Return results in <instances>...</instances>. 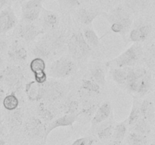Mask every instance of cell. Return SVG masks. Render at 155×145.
<instances>
[{"instance_id": "1", "label": "cell", "mask_w": 155, "mask_h": 145, "mask_svg": "<svg viewBox=\"0 0 155 145\" xmlns=\"http://www.w3.org/2000/svg\"><path fill=\"white\" fill-rule=\"evenodd\" d=\"M68 48L72 57L76 60H81L87 57L92 51V48L87 43L82 33H77L71 37Z\"/></svg>"}, {"instance_id": "2", "label": "cell", "mask_w": 155, "mask_h": 145, "mask_svg": "<svg viewBox=\"0 0 155 145\" xmlns=\"http://www.w3.org/2000/svg\"><path fill=\"white\" fill-rule=\"evenodd\" d=\"M24 79V72L20 66H9L0 73V80L11 88H18Z\"/></svg>"}, {"instance_id": "3", "label": "cell", "mask_w": 155, "mask_h": 145, "mask_svg": "<svg viewBox=\"0 0 155 145\" xmlns=\"http://www.w3.org/2000/svg\"><path fill=\"white\" fill-rule=\"evenodd\" d=\"M75 69V64L71 59L62 58L55 60L50 67V75L54 78H64L68 76Z\"/></svg>"}, {"instance_id": "4", "label": "cell", "mask_w": 155, "mask_h": 145, "mask_svg": "<svg viewBox=\"0 0 155 145\" xmlns=\"http://www.w3.org/2000/svg\"><path fill=\"white\" fill-rule=\"evenodd\" d=\"M142 54L141 48L132 46L111 62L117 67H131L134 66Z\"/></svg>"}, {"instance_id": "5", "label": "cell", "mask_w": 155, "mask_h": 145, "mask_svg": "<svg viewBox=\"0 0 155 145\" xmlns=\"http://www.w3.org/2000/svg\"><path fill=\"white\" fill-rule=\"evenodd\" d=\"M42 8L41 0H30L27 2L22 8L23 17L28 22L37 19Z\"/></svg>"}, {"instance_id": "6", "label": "cell", "mask_w": 155, "mask_h": 145, "mask_svg": "<svg viewBox=\"0 0 155 145\" xmlns=\"http://www.w3.org/2000/svg\"><path fill=\"white\" fill-rule=\"evenodd\" d=\"M25 129L28 135L33 138H41L45 134V128L42 121L34 117L27 121Z\"/></svg>"}, {"instance_id": "7", "label": "cell", "mask_w": 155, "mask_h": 145, "mask_svg": "<svg viewBox=\"0 0 155 145\" xmlns=\"http://www.w3.org/2000/svg\"><path fill=\"white\" fill-rule=\"evenodd\" d=\"M78 117L79 114H76V113L75 114H66L58 118L55 120L52 121L45 128V138H46L48 134L51 133V131L55 128H59V127H67L72 125Z\"/></svg>"}, {"instance_id": "8", "label": "cell", "mask_w": 155, "mask_h": 145, "mask_svg": "<svg viewBox=\"0 0 155 145\" xmlns=\"http://www.w3.org/2000/svg\"><path fill=\"white\" fill-rule=\"evenodd\" d=\"M16 17L13 11L6 8L0 12V33H5L15 27Z\"/></svg>"}, {"instance_id": "9", "label": "cell", "mask_w": 155, "mask_h": 145, "mask_svg": "<svg viewBox=\"0 0 155 145\" xmlns=\"http://www.w3.org/2000/svg\"><path fill=\"white\" fill-rule=\"evenodd\" d=\"M25 91L27 98L31 101H39L44 95V89L42 85L36 81H32L26 85Z\"/></svg>"}, {"instance_id": "10", "label": "cell", "mask_w": 155, "mask_h": 145, "mask_svg": "<svg viewBox=\"0 0 155 145\" xmlns=\"http://www.w3.org/2000/svg\"><path fill=\"white\" fill-rule=\"evenodd\" d=\"M8 54L9 58L15 62L24 61L27 57L26 49L18 43H14L11 45L8 51Z\"/></svg>"}, {"instance_id": "11", "label": "cell", "mask_w": 155, "mask_h": 145, "mask_svg": "<svg viewBox=\"0 0 155 145\" xmlns=\"http://www.w3.org/2000/svg\"><path fill=\"white\" fill-rule=\"evenodd\" d=\"M110 112H111V107H110V103L104 102L95 111L92 120V124L97 125L105 121L110 116Z\"/></svg>"}, {"instance_id": "12", "label": "cell", "mask_w": 155, "mask_h": 145, "mask_svg": "<svg viewBox=\"0 0 155 145\" xmlns=\"http://www.w3.org/2000/svg\"><path fill=\"white\" fill-rule=\"evenodd\" d=\"M42 32L36 26L30 24L21 26L19 30L20 36L27 42L33 41L36 36H38Z\"/></svg>"}, {"instance_id": "13", "label": "cell", "mask_w": 155, "mask_h": 145, "mask_svg": "<svg viewBox=\"0 0 155 145\" xmlns=\"http://www.w3.org/2000/svg\"><path fill=\"white\" fill-rule=\"evenodd\" d=\"M151 32L149 26H141L134 29L130 33V39L133 42H142L148 37Z\"/></svg>"}, {"instance_id": "14", "label": "cell", "mask_w": 155, "mask_h": 145, "mask_svg": "<svg viewBox=\"0 0 155 145\" xmlns=\"http://www.w3.org/2000/svg\"><path fill=\"white\" fill-rule=\"evenodd\" d=\"M130 67H116L111 70L114 80L118 84H126Z\"/></svg>"}, {"instance_id": "15", "label": "cell", "mask_w": 155, "mask_h": 145, "mask_svg": "<svg viewBox=\"0 0 155 145\" xmlns=\"http://www.w3.org/2000/svg\"><path fill=\"white\" fill-rule=\"evenodd\" d=\"M2 105L5 107V109L8 110V111H12V110H15L17 108H18L19 100H18V97L16 96L15 92H12V93L5 96L2 101Z\"/></svg>"}, {"instance_id": "16", "label": "cell", "mask_w": 155, "mask_h": 145, "mask_svg": "<svg viewBox=\"0 0 155 145\" xmlns=\"http://www.w3.org/2000/svg\"><path fill=\"white\" fill-rule=\"evenodd\" d=\"M130 25H131V20L130 17H127L121 21L112 24L111 30L115 33H124L130 29Z\"/></svg>"}, {"instance_id": "17", "label": "cell", "mask_w": 155, "mask_h": 145, "mask_svg": "<svg viewBox=\"0 0 155 145\" xmlns=\"http://www.w3.org/2000/svg\"><path fill=\"white\" fill-rule=\"evenodd\" d=\"M83 36L87 43L90 45L91 48H96L99 44L98 37L97 36L96 33L90 29H86L84 30Z\"/></svg>"}, {"instance_id": "18", "label": "cell", "mask_w": 155, "mask_h": 145, "mask_svg": "<svg viewBox=\"0 0 155 145\" xmlns=\"http://www.w3.org/2000/svg\"><path fill=\"white\" fill-rule=\"evenodd\" d=\"M33 54L36 57L46 58L50 55V48L46 44L39 43L36 45L33 49Z\"/></svg>"}, {"instance_id": "19", "label": "cell", "mask_w": 155, "mask_h": 145, "mask_svg": "<svg viewBox=\"0 0 155 145\" xmlns=\"http://www.w3.org/2000/svg\"><path fill=\"white\" fill-rule=\"evenodd\" d=\"M82 89L90 94H98L100 92V85L92 79L83 80Z\"/></svg>"}, {"instance_id": "20", "label": "cell", "mask_w": 155, "mask_h": 145, "mask_svg": "<svg viewBox=\"0 0 155 145\" xmlns=\"http://www.w3.org/2000/svg\"><path fill=\"white\" fill-rule=\"evenodd\" d=\"M113 126L110 123L104 124L102 126H100L97 131L98 138L101 140H106V139L109 138L113 134Z\"/></svg>"}, {"instance_id": "21", "label": "cell", "mask_w": 155, "mask_h": 145, "mask_svg": "<svg viewBox=\"0 0 155 145\" xmlns=\"http://www.w3.org/2000/svg\"><path fill=\"white\" fill-rule=\"evenodd\" d=\"M92 75V80L97 83L98 85H104L105 83V76H104V70L101 67H95L94 68L91 72Z\"/></svg>"}, {"instance_id": "22", "label": "cell", "mask_w": 155, "mask_h": 145, "mask_svg": "<svg viewBox=\"0 0 155 145\" xmlns=\"http://www.w3.org/2000/svg\"><path fill=\"white\" fill-rule=\"evenodd\" d=\"M126 132H127V125H126L125 122H120L114 127L112 135H113L114 140L122 141L123 139L125 137Z\"/></svg>"}, {"instance_id": "23", "label": "cell", "mask_w": 155, "mask_h": 145, "mask_svg": "<svg viewBox=\"0 0 155 145\" xmlns=\"http://www.w3.org/2000/svg\"><path fill=\"white\" fill-rule=\"evenodd\" d=\"M30 68L33 74L36 72L45 71V63L43 59L40 57H35L31 60L30 63Z\"/></svg>"}, {"instance_id": "24", "label": "cell", "mask_w": 155, "mask_h": 145, "mask_svg": "<svg viewBox=\"0 0 155 145\" xmlns=\"http://www.w3.org/2000/svg\"><path fill=\"white\" fill-rule=\"evenodd\" d=\"M127 141L130 145H144L146 143V138L143 134L137 132H133L130 134Z\"/></svg>"}, {"instance_id": "25", "label": "cell", "mask_w": 155, "mask_h": 145, "mask_svg": "<svg viewBox=\"0 0 155 145\" xmlns=\"http://www.w3.org/2000/svg\"><path fill=\"white\" fill-rule=\"evenodd\" d=\"M125 3L130 10L137 11L146 6L148 0H125Z\"/></svg>"}, {"instance_id": "26", "label": "cell", "mask_w": 155, "mask_h": 145, "mask_svg": "<svg viewBox=\"0 0 155 145\" xmlns=\"http://www.w3.org/2000/svg\"><path fill=\"white\" fill-rule=\"evenodd\" d=\"M96 16V14L86 9H82L79 13V18L83 24L88 25L91 24L94 18Z\"/></svg>"}, {"instance_id": "27", "label": "cell", "mask_w": 155, "mask_h": 145, "mask_svg": "<svg viewBox=\"0 0 155 145\" xmlns=\"http://www.w3.org/2000/svg\"><path fill=\"white\" fill-rule=\"evenodd\" d=\"M140 111L141 115L144 116L145 119H151L154 116L153 113V107L151 106V103L148 101H145L141 104L140 106Z\"/></svg>"}, {"instance_id": "28", "label": "cell", "mask_w": 155, "mask_h": 145, "mask_svg": "<svg viewBox=\"0 0 155 145\" xmlns=\"http://www.w3.org/2000/svg\"><path fill=\"white\" fill-rule=\"evenodd\" d=\"M141 116L140 111V106L139 104H135L132 108L131 113H130V116H129V124L130 125H133L137 122Z\"/></svg>"}, {"instance_id": "29", "label": "cell", "mask_w": 155, "mask_h": 145, "mask_svg": "<svg viewBox=\"0 0 155 145\" xmlns=\"http://www.w3.org/2000/svg\"><path fill=\"white\" fill-rule=\"evenodd\" d=\"M38 115L39 116V117H41V119L46 122L52 120L53 117H54L52 113L42 104H40L38 108Z\"/></svg>"}, {"instance_id": "30", "label": "cell", "mask_w": 155, "mask_h": 145, "mask_svg": "<svg viewBox=\"0 0 155 145\" xmlns=\"http://www.w3.org/2000/svg\"><path fill=\"white\" fill-rule=\"evenodd\" d=\"M134 125V129L136 132L139 133V134H144L149 131V126H148V122L145 119H139Z\"/></svg>"}, {"instance_id": "31", "label": "cell", "mask_w": 155, "mask_h": 145, "mask_svg": "<svg viewBox=\"0 0 155 145\" xmlns=\"http://www.w3.org/2000/svg\"><path fill=\"white\" fill-rule=\"evenodd\" d=\"M10 120L14 124H20L22 121L23 112L20 108H17L16 110L10 111Z\"/></svg>"}, {"instance_id": "32", "label": "cell", "mask_w": 155, "mask_h": 145, "mask_svg": "<svg viewBox=\"0 0 155 145\" xmlns=\"http://www.w3.org/2000/svg\"><path fill=\"white\" fill-rule=\"evenodd\" d=\"M44 23H45V25L48 26V27H53L54 25H55L58 22V18L53 13H46L44 15Z\"/></svg>"}, {"instance_id": "33", "label": "cell", "mask_w": 155, "mask_h": 145, "mask_svg": "<svg viewBox=\"0 0 155 145\" xmlns=\"http://www.w3.org/2000/svg\"><path fill=\"white\" fill-rule=\"evenodd\" d=\"M95 144V140L89 137H81L72 143V145H93Z\"/></svg>"}, {"instance_id": "34", "label": "cell", "mask_w": 155, "mask_h": 145, "mask_svg": "<svg viewBox=\"0 0 155 145\" xmlns=\"http://www.w3.org/2000/svg\"><path fill=\"white\" fill-rule=\"evenodd\" d=\"M35 81L39 84H43L47 81V74L45 73V71H41L34 73Z\"/></svg>"}, {"instance_id": "35", "label": "cell", "mask_w": 155, "mask_h": 145, "mask_svg": "<svg viewBox=\"0 0 155 145\" xmlns=\"http://www.w3.org/2000/svg\"><path fill=\"white\" fill-rule=\"evenodd\" d=\"M78 108V103L76 101H71L68 104V110H67V114H75L76 110Z\"/></svg>"}, {"instance_id": "36", "label": "cell", "mask_w": 155, "mask_h": 145, "mask_svg": "<svg viewBox=\"0 0 155 145\" xmlns=\"http://www.w3.org/2000/svg\"><path fill=\"white\" fill-rule=\"evenodd\" d=\"M6 48H7V42L2 39H0V53L4 51Z\"/></svg>"}, {"instance_id": "37", "label": "cell", "mask_w": 155, "mask_h": 145, "mask_svg": "<svg viewBox=\"0 0 155 145\" xmlns=\"http://www.w3.org/2000/svg\"><path fill=\"white\" fill-rule=\"evenodd\" d=\"M67 2L68 5L71 6H76L77 5L79 4L78 2V0H65Z\"/></svg>"}, {"instance_id": "38", "label": "cell", "mask_w": 155, "mask_h": 145, "mask_svg": "<svg viewBox=\"0 0 155 145\" xmlns=\"http://www.w3.org/2000/svg\"><path fill=\"white\" fill-rule=\"evenodd\" d=\"M4 98H5V92L2 89L0 88V107H1V105L2 104V101H3V99H4Z\"/></svg>"}, {"instance_id": "39", "label": "cell", "mask_w": 155, "mask_h": 145, "mask_svg": "<svg viewBox=\"0 0 155 145\" xmlns=\"http://www.w3.org/2000/svg\"><path fill=\"white\" fill-rule=\"evenodd\" d=\"M107 145H124V144H123V143L121 140H112V141H110V143H108V144Z\"/></svg>"}, {"instance_id": "40", "label": "cell", "mask_w": 155, "mask_h": 145, "mask_svg": "<svg viewBox=\"0 0 155 145\" xmlns=\"http://www.w3.org/2000/svg\"><path fill=\"white\" fill-rule=\"evenodd\" d=\"M4 132V125H3L2 121L0 119V136L3 134Z\"/></svg>"}, {"instance_id": "41", "label": "cell", "mask_w": 155, "mask_h": 145, "mask_svg": "<svg viewBox=\"0 0 155 145\" xmlns=\"http://www.w3.org/2000/svg\"><path fill=\"white\" fill-rule=\"evenodd\" d=\"M7 1L8 0H0V9L7 3Z\"/></svg>"}, {"instance_id": "42", "label": "cell", "mask_w": 155, "mask_h": 145, "mask_svg": "<svg viewBox=\"0 0 155 145\" xmlns=\"http://www.w3.org/2000/svg\"><path fill=\"white\" fill-rule=\"evenodd\" d=\"M3 66H4V60H3L2 57L0 55V69H2Z\"/></svg>"}, {"instance_id": "43", "label": "cell", "mask_w": 155, "mask_h": 145, "mask_svg": "<svg viewBox=\"0 0 155 145\" xmlns=\"http://www.w3.org/2000/svg\"><path fill=\"white\" fill-rule=\"evenodd\" d=\"M0 145H5V141L2 138H0Z\"/></svg>"}, {"instance_id": "44", "label": "cell", "mask_w": 155, "mask_h": 145, "mask_svg": "<svg viewBox=\"0 0 155 145\" xmlns=\"http://www.w3.org/2000/svg\"><path fill=\"white\" fill-rule=\"evenodd\" d=\"M102 1H104V2H112V1H113V0H102Z\"/></svg>"}, {"instance_id": "45", "label": "cell", "mask_w": 155, "mask_h": 145, "mask_svg": "<svg viewBox=\"0 0 155 145\" xmlns=\"http://www.w3.org/2000/svg\"><path fill=\"white\" fill-rule=\"evenodd\" d=\"M39 145H43V144H39Z\"/></svg>"}, {"instance_id": "46", "label": "cell", "mask_w": 155, "mask_h": 145, "mask_svg": "<svg viewBox=\"0 0 155 145\" xmlns=\"http://www.w3.org/2000/svg\"><path fill=\"white\" fill-rule=\"evenodd\" d=\"M151 145H154V144H151Z\"/></svg>"}, {"instance_id": "47", "label": "cell", "mask_w": 155, "mask_h": 145, "mask_svg": "<svg viewBox=\"0 0 155 145\" xmlns=\"http://www.w3.org/2000/svg\"><path fill=\"white\" fill-rule=\"evenodd\" d=\"M93 145H95V144H93Z\"/></svg>"}]
</instances>
